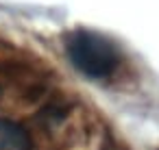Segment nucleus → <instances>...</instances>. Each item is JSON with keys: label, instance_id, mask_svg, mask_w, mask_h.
Masks as SVG:
<instances>
[{"label": "nucleus", "instance_id": "1", "mask_svg": "<svg viewBox=\"0 0 159 150\" xmlns=\"http://www.w3.org/2000/svg\"><path fill=\"white\" fill-rule=\"evenodd\" d=\"M68 61L89 78H109L120 61V48L100 33L94 31H72L66 37Z\"/></svg>", "mask_w": 159, "mask_h": 150}, {"label": "nucleus", "instance_id": "2", "mask_svg": "<svg viewBox=\"0 0 159 150\" xmlns=\"http://www.w3.org/2000/svg\"><path fill=\"white\" fill-rule=\"evenodd\" d=\"M0 150H33V137L16 120L0 117Z\"/></svg>", "mask_w": 159, "mask_h": 150}]
</instances>
